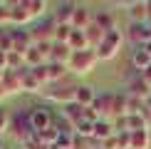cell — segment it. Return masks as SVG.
I'll return each mask as SVG.
<instances>
[{
  "mask_svg": "<svg viewBox=\"0 0 151 149\" xmlns=\"http://www.w3.org/2000/svg\"><path fill=\"white\" fill-rule=\"evenodd\" d=\"M97 62H99V57L94 50H82V52H72L70 62H67V70L74 77H87L89 72H94Z\"/></svg>",
  "mask_w": 151,
  "mask_h": 149,
  "instance_id": "obj_1",
  "label": "cell"
},
{
  "mask_svg": "<svg viewBox=\"0 0 151 149\" xmlns=\"http://www.w3.org/2000/svg\"><path fill=\"white\" fill-rule=\"evenodd\" d=\"M124 35L119 27H114V30H109V33L104 35V40H102V45H99L94 52H97V57H99V62H109V60H114L116 55H119V50H122V45H124Z\"/></svg>",
  "mask_w": 151,
  "mask_h": 149,
  "instance_id": "obj_2",
  "label": "cell"
},
{
  "mask_svg": "<svg viewBox=\"0 0 151 149\" xmlns=\"http://www.w3.org/2000/svg\"><path fill=\"white\" fill-rule=\"evenodd\" d=\"M10 132H12V137H15V142L20 147L27 139L35 137V129H32V122H30V112L27 109L12 112V117H10Z\"/></svg>",
  "mask_w": 151,
  "mask_h": 149,
  "instance_id": "obj_3",
  "label": "cell"
},
{
  "mask_svg": "<svg viewBox=\"0 0 151 149\" xmlns=\"http://www.w3.org/2000/svg\"><path fill=\"white\" fill-rule=\"evenodd\" d=\"M65 82V80H62ZM57 82L55 87H45L42 90V97L47 99V102H57V104H72L74 102V92H77V85H62Z\"/></svg>",
  "mask_w": 151,
  "mask_h": 149,
  "instance_id": "obj_4",
  "label": "cell"
},
{
  "mask_svg": "<svg viewBox=\"0 0 151 149\" xmlns=\"http://www.w3.org/2000/svg\"><path fill=\"white\" fill-rule=\"evenodd\" d=\"M30 122H32V129H35V134L37 132H45V129L52 127V122H55V114L50 112L47 107H42V104H35V107H30Z\"/></svg>",
  "mask_w": 151,
  "mask_h": 149,
  "instance_id": "obj_5",
  "label": "cell"
},
{
  "mask_svg": "<svg viewBox=\"0 0 151 149\" xmlns=\"http://www.w3.org/2000/svg\"><path fill=\"white\" fill-rule=\"evenodd\" d=\"M55 30H57V22H55L52 17H42V20L30 30L32 42H35V45H37V42H55Z\"/></svg>",
  "mask_w": 151,
  "mask_h": 149,
  "instance_id": "obj_6",
  "label": "cell"
},
{
  "mask_svg": "<svg viewBox=\"0 0 151 149\" xmlns=\"http://www.w3.org/2000/svg\"><path fill=\"white\" fill-rule=\"evenodd\" d=\"M94 112L99 114V119H111L114 117V92H104V95H97L94 99Z\"/></svg>",
  "mask_w": 151,
  "mask_h": 149,
  "instance_id": "obj_7",
  "label": "cell"
},
{
  "mask_svg": "<svg viewBox=\"0 0 151 149\" xmlns=\"http://www.w3.org/2000/svg\"><path fill=\"white\" fill-rule=\"evenodd\" d=\"M127 95L139 97V99H144V102H146V99L151 97V87L141 80V74H139V72H134V74L127 80Z\"/></svg>",
  "mask_w": 151,
  "mask_h": 149,
  "instance_id": "obj_8",
  "label": "cell"
},
{
  "mask_svg": "<svg viewBox=\"0 0 151 149\" xmlns=\"http://www.w3.org/2000/svg\"><path fill=\"white\" fill-rule=\"evenodd\" d=\"M127 37L134 42V47H141L151 40V27L149 22H131L129 30H127Z\"/></svg>",
  "mask_w": 151,
  "mask_h": 149,
  "instance_id": "obj_9",
  "label": "cell"
},
{
  "mask_svg": "<svg viewBox=\"0 0 151 149\" xmlns=\"http://www.w3.org/2000/svg\"><path fill=\"white\" fill-rule=\"evenodd\" d=\"M10 37H12V52L25 55L30 47L35 45V42H32V35H30V30H20V27H15V30H10Z\"/></svg>",
  "mask_w": 151,
  "mask_h": 149,
  "instance_id": "obj_10",
  "label": "cell"
},
{
  "mask_svg": "<svg viewBox=\"0 0 151 149\" xmlns=\"http://www.w3.org/2000/svg\"><path fill=\"white\" fill-rule=\"evenodd\" d=\"M32 22V15H30L27 5H25V0H17V3H10V25H17V27H22V25Z\"/></svg>",
  "mask_w": 151,
  "mask_h": 149,
  "instance_id": "obj_11",
  "label": "cell"
},
{
  "mask_svg": "<svg viewBox=\"0 0 151 149\" xmlns=\"http://www.w3.org/2000/svg\"><path fill=\"white\" fill-rule=\"evenodd\" d=\"M79 3H72V0H65V3H57L55 8V15L52 20L57 25H72V17H74V10H77Z\"/></svg>",
  "mask_w": 151,
  "mask_h": 149,
  "instance_id": "obj_12",
  "label": "cell"
},
{
  "mask_svg": "<svg viewBox=\"0 0 151 149\" xmlns=\"http://www.w3.org/2000/svg\"><path fill=\"white\" fill-rule=\"evenodd\" d=\"M0 85L5 87L8 97H10V95H17V92H22V80H20V74H17L15 70H5L3 77H0Z\"/></svg>",
  "mask_w": 151,
  "mask_h": 149,
  "instance_id": "obj_13",
  "label": "cell"
},
{
  "mask_svg": "<svg viewBox=\"0 0 151 149\" xmlns=\"http://www.w3.org/2000/svg\"><path fill=\"white\" fill-rule=\"evenodd\" d=\"M94 20V12L87 8V5H77V10H74V17H72V27L74 30H87Z\"/></svg>",
  "mask_w": 151,
  "mask_h": 149,
  "instance_id": "obj_14",
  "label": "cell"
},
{
  "mask_svg": "<svg viewBox=\"0 0 151 149\" xmlns=\"http://www.w3.org/2000/svg\"><path fill=\"white\" fill-rule=\"evenodd\" d=\"M94 99H97V90L92 85H77V92H74V102L79 107H92Z\"/></svg>",
  "mask_w": 151,
  "mask_h": 149,
  "instance_id": "obj_15",
  "label": "cell"
},
{
  "mask_svg": "<svg viewBox=\"0 0 151 149\" xmlns=\"http://www.w3.org/2000/svg\"><path fill=\"white\" fill-rule=\"evenodd\" d=\"M129 12V20L131 22H149V8H146V0H136V3L127 5Z\"/></svg>",
  "mask_w": 151,
  "mask_h": 149,
  "instance_id": "obj_16",
  "label": "cell"
},
{
  "mask_svg": "<svg viewBox=\"0 0 151 149\" xmlns=\"http://www.w3.org/2000/svg\"><path fill=\"white\" fill-rule=\"evenodd\" d=\"M114 122L111 119H99V122H94V139L102 144V142H106L109 137H114Z\"/></svg>",
  "mask_w": 151,
  "mask_h": 149,
  "instance_id": "obj_17",
  "label": "cell"
},
{
  "mask_svg": "<svg viewBox=\"0 0 151 149\" xmlns=\"http://www.w3.org/2000/svg\"><path fill=\"white\" fill-rule=\"evenodd\" d=\"M62 117H65V119L70 122L72 127H77L79 122H84V107H79L77 102L65 104V107H62Z\"/></svg>",
  "mask_w": 151,
  "mask_h": 149,
  "instance_id": "obj_18",
  "label": "cell"
},
{
  "mask_svg": "<svg viewBox=\"0 0 151 149\" xmlns=\"http://www.w3.org/2000/svg\"><path fill=\"white\" fill-rule=\"evenodd\" d=\"M67 45H70L72 52H82V50H92L89 47V40H87V33L84 30H72L70 40H67Z\"/></svg>",
  "mask_w": 151,
  "mask_h": 149,
  "instance_id": "obj_19",
  "label": "cell"
},
{
  "mask_svg": "<svg viewBox=\"0 0 151 149\" xmlns=\"http://www.w3.org/2000/svg\"><path fill=\"white\" fill-rule=\"evenodd\" d=\"M72 57V50L65 42H52V55H50V62H60V65H67Z\"/></svg>",
  "mask_w": 151,
  "mask_h": 149,
  "instance_id": "obj_20",
  "label": "cell"
},
{
  "mask_svg": "<svg viewBox=\"0 0 151 149\" xmlns=\"http://www.w3.org/2000/svg\"><path fill=\"white\" fill-rule=\"evenodd\" d=\"M131 67H134L136 72H144L151 67V55L144 52L141 47H134V52H131Z\"/></svg>",
  "mask_w": 151,
  "mask_h": 149,
  "instance_id": "obj_21",
  "label": "cell"
},
{
  "mask_svg": "<svg viewBox=\"0 0 151 149\" xmlns=\"http://www.w3.org/2000/svg\"><path fill=\"white\" fill-rule=\"evenodd\" d=\"M70 74L67 65H60V62H47V77H50V85H57Z\"/></svg>",
  "mask_w": 151,
  "mask_h": 149,
  "instance_id": "obj_22",
  "label": "cell"
},
{
  "mask_svg": "<svg viewBox=\"0 0 151 149\" xmlns=\"http://www.w3.org/2000/svg\"><path fill=\"white\" fill-rule=\"evenodd\" d=\"M151 147V129L131 132V149H149Z\"/></svg>",
  "mask_w": 151,
  "mask_h": 149,
  "instance_id": "obj_23",
  "label": "cell"
},
{
  "mask_svg": "<svg viewBox=\"0 0 151 149\" xmlns=\"http://www.w3.org/2000/svg\"><path fill=\"white\" fill-rule=\"evenodd\" d=\"M84 33H87V40H89V47H92V50H97L99 45H102V40H104V35H106V33H104V30L99 27L94 20H92V25L84 30Z\"/></svg>",
  "mask_w": 151,
  "mask_h": 149,
  "instance_id": "obj_24",
  "label": "cell"
},
{
  "mask_svg": "<svg viewBox=\"0 0 151 149\" xmlns=\"http://www.w3.org/2000/svg\"><path fill=\"white\" fill-rule=\"evenodd\" d=\"M94 22H97L99 27L104 30V33H109V30L116 27V20H114V15H111L109 10H99V12H94Z\"/></svg>",
  "mask_w": 151,
  "mask_h": 149,
  "instance_id": "obj_25",
  "label": "cell"
},
{
  "mask_svg": "<svg viewBox=\"0 0 151 149\" xmlns=\"http://www.w3.org/2000/svg\"><path fill=\"white\" fill-rule=\"evenodd\" d=\"M25 5H27L32 20H42V17H45V12H47V8H50L45 0H25Z\"/></svg>",
  "mask_w": 151,
  "mask_h": 149,
  "instance_id": "obj_26",
  "label": "cell"
},
{
  "mask_svg": "<svg viewBox=\"0 0 151 149\" xmlns=\"http://www.w3.org/2000/svg\"><path fill=\"white\" fill-rule=\"evenodd\" d=\"M127 114V95L114 92V117H124Z\"/></svg>",
  "mask_w": 151,
  "mask_h": 149,
  "instance_id": "obj_27",
  "label": "cell"
},
{
  "mask_svg": "<svg viewBox=\"0 0 151 149\" xmlns=\"http://www.w3.org/2000/svg\"><path fill=\"white\" fill-rule=\"evenodd\" d=\"M37 137H40L45 144H50V147H55L57 144V139H60V132L55 127H50V129H45V132H37Z\"/></svg>",
  "mask_w": 151,
  "mask_h": 149,
  "instance_id": "obj_28",
  "label": "cell"
},
{
  "mask_svg": "<svg viewBox=\"0 0 151 149\" xmlns=\"http://www.w3.org/2000/svg\"><path fill=\"white\" fill-rule=\"evenodd\" d=\"M72 30H74L72 25H57V30H55V42H65V45H67Z\"/></svg>",
  "mask_w": 151,
  "mask_h": 149,
  "instance_id": "obj_29",
  "label": "cell"
},
{
  "mask_svg": "<svg viewBox=\"0 0 151 149\" xmlns=\"http://www.w3.org/2000/svg\"><path fill=\"white\" fill-rule=\"evenodd\" d=\"M116 149H131V132H116Z\"/></svg>",
  "mask_w": 151,
  "mask_h": 149,
  "instance_id": "obj_30",
  "label": "cell"
},
{
  "mask_svg": "<svg viewBox=\"0 0 151 149\" xmlns=\"http://www.w3.org/2000/svg\"><path fill=\"white\" fill-rule=\"evenodd\" d=\"M10 117H12V114L3 107V104H0V134H5V132L10 129Z\"/></svg>",
  "mask_w": 151,
  "mask_h": 149,
  "instance_id": "obj_31",
  "label": "cell"
},
{
  "mask_svg": "<svg viewBox=\"0 0 151 149\" xmlns=\"http://www.w3.org/2000/svg\"><path fill=\"white\" fill-rule=\"evenodd\" d=\"M22 149H52V147H50V144H45V142H42L40 137L35 134L32 139H27V142L22 144Z\"/></svg>",
  "mask_w": 151,
  "mask_h": 149,
  "instance_id": "obj_32",
  "label": "cell"
},
{
  "mask_svg": "<svg viewBox=\"0 0 151 149\" xmlns=\"http://www.w3.org/2000/svg\"><path fill=\"white\" fill-rule=\"evenodd\" d=\"M10 25V3H0V27Z\"/></svg>",
  "mask_w": 151,
  "mask_h": 149,
  "instance_id": "obj_33",
  "label": "cell"
},
{
  "mask_svg": "<svg viewBox=\"0 0 151 149\" xmlns=\"http://www.w3.org/2000/svg\"><path fill=\"white\" fill-rule=\"evenodd\" d=\"M32 74H35V77L37 80H40V82L42 85H50V77H47V65H40V67H32Z\"/></svg>",
  "mask_w": 151,
  "mask_h": 149,
  "instance_id": "obj_34",
  "label": "cell"
},
{
  "mask_svg": "<svg viewBox=\"0 0 151 149\" xmlns=\"http://www.w3.org/2000/svg\"><path fill=\"white\" fill-rule=\"evenodd\" d=\"M0 70H8V52H3V50H0Z\"/></svg>",
  "mask_w": 151,
  "mask_h": 149,
  "instance_id": "obj_35",
  "label": "cell"
},
{
  "mask_svg": "<svg viewBox=\"0 0 151 149\" xmlns=\"http://www.w3.org/2000/svg\"><path fill=\"white\" fill-rule=\"evenodd\" d=\"M139 74H141V80H144V82L151 87V67H149V70H144V72H139Z\"/></svg>",
  "mask_w": 151,
  "mask_h": 149,
  "instance_id": "obj_36",
  "label": "cell"
},
{
  "mask_svg": "<svg viewBox=\"0 0 151 149\" xmlns=\"http://www.w3.org/2000/svg\"><path fill=\"white\" fill-rule=\"evenodd\" d=\"M8 35H10V30H8V27H0V47H3V42L8 40Z\"/></svg>",
  "mask_w": 151,
  "mask_h": 149,
  "instance_id": "obj_37",
  "label": "cell"
},
{
  "mask_svg": "<svg viewBox=\"0 0 151 149\" xmlns=\"http://www.w3.org/2000/svg\"><path fill=\"white\" fill-rule=\"evenodd\" d=\"M141 50H144V52H149V55H151V40L146 42V45H141Z\"/></svg>",
  "mask_w": 151,
  "mask_h": 149,
  "instance_id": "obj_38",
  "label": "cell"
},
{
  "mask_svg": "<svg viewBox=\"0 0 151 149\" xmlns=\"http://www.w3.org/2000/svg\"><path fill=\"white\" fill-rule=\"evenodd\" d=\"M146 8H149V22H151V0H146Z\"/></svg>",
  "mask_w": 151,
  "mask_h": 149,
  "instance_id": "obj_39",
  "label": "cell"
},
{
  "mask_svg": "<svg viewBox=\"0 0 151 149\" xmlns=\"http://www.w3.org/2000/svg\"><path fill=\"white\" fill-rule=\"evenodd\" d=\"M146 109H151V97H149V99H146Z\"/></svg>",
  "mask_w": 151,
  "mask_h": 149,
  "instance_id": "obj_40",
  "label": "cell"
},
{
  "mask_svg": "<svg viewBox=\"0 0 151 149\" xmlns=\"http://www.w3.org/2000/svg\"><path fill=\"white\" fill-rule=\"evenodd\" d=\"M94 149H106V147H104V144H97V147H94Z\"/></svg>",
  "mask_w": 151,
  "mask_h": 149,
  "instance_id": "obj_41",
  "label": "cell"
},
{
  "mask_svg": "<svg viewBox=\"0 0 151 149\" xmlns=\"http://www.w3.org/2000/svg\"><path fill=\"white\" fill-rule=\"evenodd\" d=\"M0 149H5V147H3V139H0Z\"/></svg>",
  "mask_w": 151,
  "mask_h": 149,
  "instance_id": "obj_42",
  "label": "cell"
},
{
  "mask_svg": "<svg viewBox=\"0 0 151 149\" xmlns=\"http://www.w3.org/2000/svg\"><path fill=\"white\" fill-rule=\"evenodd\" d=\"M149 27H151V22H149Z\"/></svg>",
  "mask_w": 151,
  "mask_h": 149,
  "instance_id": "obj_43",
  "label": "cell"
}]
</instances>
